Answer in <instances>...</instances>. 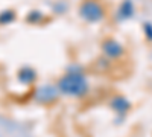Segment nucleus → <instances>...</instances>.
Instances as JSON below:
<instances>
[{
	"instance_id": "obj_2",
	"label": "nucleus",
	"mask_w": 152,
	"mask_h": 137,
	"mask_svg": "<svg viewBox=\"0 0 152 137\" xmlns=\"http://www.w3.org/2000/svg\"><path fill=\"white\" fill-rule=\"evenodd\" d=\"M81 15L88 21H100L105 17V8L97 0H85L81 6Z\"/></svg>"
},
{
	"instance_id": "obj_4",
	"label": "nucleus",
	"mask_w": 152,
	"mask_h": 137,
	"mask_svg": "<svg viewBox=\"0 0 152 137\" xmlns=\"http://www.w3.org/2000/svg\"><path fill=\"white\" fill-rule=\"evenodd\" d=\"M111 108L114 111H117L119 114H125L126 111L131 108V104H129L128 99H125L123 96H116L111 101Z\"/></svg>"
},
{
	"instance_id": "obj_3",
	"label": "nucleus",
	"mask_w": 152,
	"mask_h": 137,
	"mask_svg": "<svg viewBox=\"0 0 152 137\" xmlns=\"http://www.w3.org/2000/svg\"><path fill=\"white\" fill-rule=\"evenodd\" d=\"M102 52L110 59H119V58H122L125 55V49H123V46L119 41L113 40V38H108L102 44Z\"/></svg>"
},
{
	"instance_id": "obj_1",
	"label": "nucleus",
	"mask_w": 152,
	"mask_h": 137,
	"mask_svg": "<svg viewBox=\"0 0 152 137\" xmlns=\"http://www.w3.org/2000/svg\"><path fill=\"white\" fill-rule=\"evenodd\" d=\"M58 87L64 95L75 96V97L82 96L88 90L87 79L82 76V75H78V73H70V75L62 76L58 82Z\"/></svg>"
}]
</instances>
